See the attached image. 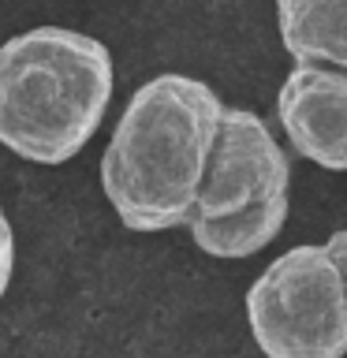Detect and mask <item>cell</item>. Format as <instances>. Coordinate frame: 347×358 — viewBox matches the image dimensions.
Wrapping results in <instances>:
<instances>
[{"instance_id":"cell-5","label":"cell","mask_w":347,"mask_h":358,"mask_svg":"<svg viewBox=\"0 0 347 358\" xmlns=\"http://www.w3.org/2000/svg\"><path fill=\"white\" fill-rule=\"evenodd\" d=\"M276 116L299 157L347 172V71L295 64L276 94Z\"/></svg>"},{"instance_id":"cell-9","label":"cell","mask_w":347,"mask_h":358,"mask_svg":"<svg viewBox=\"0 0 347 358\" xmlns=\"http://www.w3.org/2000/svg\"><path fill=\"white\" fill-rule=\"evenodd\" d=\"M325 250H329V257L336 262V268H340V284H344V295H347V228L332 231L329 239H325Z\"/></svg>"},{"instance_id":"cell-4","label":"cell","mask_w":347,"mask_h":358,"mask_svg":"<svg viewBox=\"0 0 347 358\" xmlns=\"http://www.w3.org/2000/svg\"><path fill=\"white\" fill-rule=\"evenodd\" d=\"M288 183H291V161L276 145L265 120L257 112L224 105L217 142H213L206 176H201L194 209H190L187 220L232 217L246 206L288 194Z\"/></svg>"},{"instance_id":"cell-8","label":"cell","mask_w":347,"mask_h":358,"mask_svg":"<svg viewBox=\"0 0 347 358\" xmlns=\"http://www.w3.org/2000/svg\"><path fill=\"white\" fill-rule=\"evenodd\" d=\"M11 273H15V231L8 224V213L0 209V299L8 295Z\"/></svg>"},{"instance_id":"cell-7","label":"cell","mask_w":347,"mask_h":358,"mask_svg":"<svg viewBox=\"0 0 347 358\" xmlns=\"http://www.w3.org/2000/svg\"><path fill=\"white\" fill-rule=\"evenodd\" d=\"M288 224V194L246 206L232 217H217V220H187L190 239L198 250H206L209 257H250L257 250H265L269 243L284 231Z\"/></svg>"},{"instance_id":"cell-6","label":"cell","mask_w":347,"mask_h":358,"mask_svg":"<svg viewBox=\"0 0 347 358\" xmlns=\"http://www.w3.org/2000/svg\"><path fill=\"white\" fill-rule=\"evenodd\" d=\"M276 27L295 64L347 71V0H276Z\"/></svg>"},{"instance_id":"cell-2","label":"cell","mask_w":347,"mask_h":358,"mask_svg":"<svg viewBox=\"0 0 347 358\" xmlns=\"http://www.w3.org/2000/svg\"><path fill=\"white\" fill-rule=\"evenodd\" d=\"M112 101V52L67 27L22 30L0 45V145L64 164L97 134Z\"/></svg>"},{"instance_id":"cell-3","label":"cell","mask_w":347,"mask_h":358,"mask_svg":"<svg viewBox=\"0 0 347 358\" xmlns=\"http://www.w3.org/2000/svg\"><path fill=\"white\" fill-rule=\"evenodd\" d=\"M246 321L265 358H344L347 295L325 243L269 262L246 291Z\"/></svg>"},{"instance_id":"cell-1","label":"cell","mask_w":347,"mask_h":358,"mask_svg":"<svg viewBox=\"0 0 347 358\" xmlns=\"http://www.w3.org/2000/svg\"><path fill=\"white\" fill-rule=\"evenodd\" d=\"M220 97L190 75H157L131 94L101 157V190L131 231L187 224L220 127Z\"/></svg>"}]
</instances>
